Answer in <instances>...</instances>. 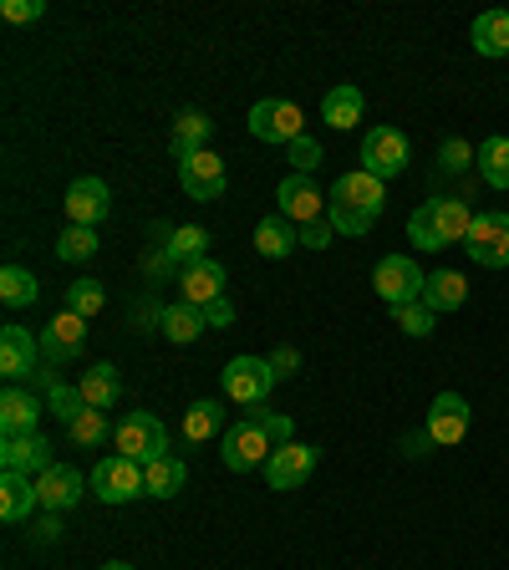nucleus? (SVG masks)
<instances>
[{"label": "nucleus", "mask_w": 509, "mask_h": 570, "mask_svg": "<svg viewBox=\"0 0 509 570\" xmlns=\"http://www.w3.org/2000/svg\"><path fill=\"white\" fill-rule=\"evenodd\" d=\"M51 443L41 433H21V439H6L0 443V469H11V474H47L51 469Z\"/></svg>", "instance_id": "nucleus-18"}, {"label": "nucleus", "mask_w": 509, "mask_h": 570, "mask_svg": "<svg viewBox=\"0 0 509 570\" xmlns=\"http://www.w3.org/2000/svg\"><path fill=\"white\" fill-rule=\"evenodd\" d=\"M428 449H439V443L428 439V428H423V433H413V439H408V459H423Z\"/></svg>", "instance_id": "nucleus-47"}, {"label": "nucleus", "mask_w": 509, "mask_h": 570, "mask_svg": "<svg viewBox=\"0 0 509 570\" xmlns=\"http://www.w3.org/2000/svg\"><path fill=\"white\" fill-rule=\"evenodd\" d=\"M368 112V97L356 92V87H332V92L321 97V122H332L336 132H352Z\"/></svg>", "instance_id": "nucleus-24"}, {"label": "nucleus", "mask_w": 509, "mask_h": 570, "mask_svg": "<svg viewBox=\"0 0 509 570\" xmlns=\"http://www.w3.org/2000/svg\"><path fill=\"white\" fill-rule=\"evenodd\" d=\"M474 148H469V142H463V138H449V142H443V168H449V174H459V168H469V164H474Z\"/></svg>", "instance_id": "nucleus-43"}, {"label": "nucleus", "mask_w": 509, "mask_h": 570, "mask_svg": "<svg viewBox=\"0 0 509 570\" xmlns=\"http://www.w3.org/2000/svg\"><path fill=\"white\" fill-rule=\"evenodd\" d=\"M469 417H474V407H469V397L463 392H439L433 397V407H428V439L439 443V449H449V443H463V433H469Z\"/></svg>", "instance_id": "nucleus-11"}, {"label": "nucleus", "mask_w": 509, "mask_h": 570, "mask_svg": "<svg viewBox=\"0 0 509 570\" xmlns=\"http://www.w3.org/2000/svg\"><path fill=\"white\" fill-rule=\"evenodd\" d=\"M249 417H255V423L265 428V439H271L275 449H281V443H296V423H291L285 413H271V407H255Z\"/></svg>", "instance_id": "nucleus-40"}, {"label": "nucleus", "mask_w": 509, "mask_h": 570, "mask_svg": "<svg viewBox=\"0 0 509 570\" xmlns=\"http://www.w3.org/2000/svg\"><path fill=\"white\" fill-rule=\"evenodd\" d=\"M36 417H41V397H36V392L11 387L6 397H0V433H6V439L36 433Z\"/></svg>", "instance_id": "nucleus-23"}, {"label": "nucleus", "mask_w": 509, "mask_h": 570, "mask_svg": "<svg viewBox=\"0 0 509 570\" xmlns=\"http://www.w3.org/2000/svg\"><path fill=\"white\" fill-rule=\"evenodd\" d=\"M249 132L261 142L291 148L296 138H306V118H301V107L291 102V97H265V102L249 107Z\"/></svg>", "instance_id": "nucleus-3"}, {"label": "nucleus", "mask_w": 509, "mask_h": 570, "mask_svg": "<svg viewBox=\"0 0 509 570\" xmlns=\"http://www.w3.org/2000/svg\"><path fill=\"white\" fill-rule=\"evenodd\" d=\"M285 154H291V168H296V174H306V178L321 168V142L311 138V132H306V138H296V142H291Z\"/></svg>", "instance_id": "nucleus-41"}, {"label": "nucleus", "mask_w": 509, "mask_h": 570, "mask_svg": "<svg viewBox=\"0 0 509 570\" xmlns=\"http://www.w3.org/2000/svg\"><path fill=\"white\" fill-rule=\"evenodd\" d=\"M275 453V443L265 439V428L255 423V417H245V423L225 428V449H219V459H225L229 474H249V469H265V459Z\"/></svg>", "instance_id": "nucleus-7"}, {"label": "nucleus", "mask_w": 509, "mask_h": 570, "mask_svg": "<svg viewBox=\"0 0 509 570\" xmlns=\"http://www.w3.org/2000/svg\"><path fill=\"white\" fill-rule=\"evenodd\" d=\"M184 479H189V469H184L178 453H164V459L143 463V489H148L154 499H174L178 489H184Z\"/></svg>", "instance_id": "nucleus-26"}, {"label": "nucleus", "mask_w": 509, "mask_h": 570, "mask_svg": "<svg viewBox=\"0 0 509 570\" xmlns=\"http://www.w3.org/2000/svg\"><path fill=\"white\" fill-rule=\"evenodd\" d=\"M204 321H209V326H229V321H235V301L229 296L209 301V306H204Z\"/></svg>", "instance_id": "nucleus-46"}, {"label": "nucleus", "mask_w": 509, "mask_h": 570, "mask_svg": "<svg viewBox=\"0 0 509 570\" xmlns=\"http://www.w3.org/2000/svg\"><path fill=\"white\" fill-rule=\"evenodd\" d=\"M112 443H118L123 459H138V463H154L168 453V428L158 423L154 413H128L118 423V433H112Z\"/></svg>", "instance_id": "nucleus-5"}, {"label": "nucleus", "mask_w": 509, "mask_h": 570, "mask_svg": "<svg viewBox=\"0 0 509 570\" xmlns=\"http://www.w3.org/2000/svg\"><path fill=\"white\" fill-rule=\"evenodd\" d=\"M47 407L61 417V423H71V417L87 407V397H82V387H67V382L51 377V382H47Z\"/></svg>", "instance_id": "nucleus-38"}, {"label": "nucleus", "mask_w": 509, "mask_h": 570, "mask_svg": "<svg viewBox=\"0 0 509 570\" xmlns=\"http://www.w3.org/2000/svg\"><path fill=\"white\" fill-rule=\"evenodd\" d=\"M219 382H225V397H235L245 407H261L275 387V372L265 356H235V362H225Z\"/></svg>", "instance_id": "nucleus-4"}, {"label": "nucleus", "mask_w": 509, "mask_h": 570, "mask_svg": "<svg viewBox=\"0 0 509 570\" xmlns=\"http://www.w3.org/2000/svg\"><path fill=\"white\" fill-rule=\"evenodd\" d=\"M474 164H479L489 189H509V138H484Z\"/></svg>", "instance_id": "nucleus-32"}, {"label": "nucleus", "mask_w": 509, "mask_h": 570, "mask_svg": "<svg viewBox=\"0 0 509 570\" xmlns=\"http://www.w3.org/2000/svg\"><path fill=\"white\" fill-rule=\"evenodd\" d=\"M87 484H92V494L102 499V504H128V499L148 494V489H143V463L123 459V453H112V459L97 463Z\"/></svg>", "instance_id": "nucleus-8"}, {"label": "nucleus", "mask_w": 509, "mask_h": 570, "mask_svg": "<svg viewBox=\"0 0 509 570\" xmlns=\"http://www.w3.org/2000/svg\"><path fill=\"white\" fill-rule=\"evenodd\" d=\"M31 510H41V499H36V479L31 474H0V520L6 524H21L31 520Z\"/></svg>", "instance_id": "nucleus-21"}, {"label": "nucleus", "mask_w": 509, "mask_h": 570, "mask_svg": "<svg viewBox=\"0 0 509 570\" xmlns=\"http://www.w3.org/2000/svg\"><path fill=\"white\" fill-rule=\"evenodd\" d=\"M469 225H474V214H469V204L463 199H428L413 209V219H408V239H413L418 249H449V245H463V235H469Z\"/></svg>", "instance_id": "nucleus-2"}, {"label": "nucleus", "mask_w": 509, "mask_h": 570, "mask_svg": "<svg viewBox=\"0 0 509 570\" xmlns=\"http://www.w3.org/2000/svg\"><path fill=\"white\" fill-rule=\"evenodd\" d=\"M214 433H225V403L204 397V403H194L189 413H184V439H189V443H209Z\"/></svg>", "instance_id": "nucleus-31"}, {"label": "nucleus", "mask_w": 509, "mask_h": 570, "mask_svg": "<svg viewBox=\"0 0 509 570\" xmlns=\"http://www.w3.org/2000/svg\"><path fill=\"white\" fill-rule=\"evenodd\" d=\"M178 291L189 306H209V301L225 296V265L219 261H194L178 271Z\"/></svg>", "instance_id": "nucleus-19"}, {"label": "nucleus", "mask_w": 509, "mask_h": 570, "mask_svg": "<svg viewBox=\"0 0 509 570\" xmlns=\"http://www.w3.org/2000/svg\"><path fill=\"white\" fill-rule=\"evenodd\" d=\"M112 214V194H107L102 178H71L67 189V225H82V229H97Z\"/></svg>", "instance_id": "nucleus-13"}, {"label": "nucleus", "mask_w": 509, "mask_h": 570, "mask_svg": "<svg viewBox=\"0 0 509 570\" xmlns=\"http://www.w3.org/2000/svg\"><path fill=\"white\" fill-rule=\"evenodd\" d=\"M469 301V281L459 271H433L423 285V306L428 311H459Z\"/></svg>", "instance_id": "nucleus-28"}, {"label": "nucleus", "mask_w": 509, "mask_h": 570, "mask_svg": "<svg viewBox=\"0 0 509 570\" xmlns=\"http://www.w3.org/2000/svg\"><path fill=\"white\" fill-rule=\"evenodd\" d=\"M77 387H82L87 407H102V413L123 397V377H118V367H112V362H97V367H87Z\"/></svg>", "instance_id": "nucleus-27"}, {"label": "nucleus", "mask_w": 509, "mask_h": 570, "mask_svg": "<svg viewBox=\"0 0 509 570\" xmlns=\"http://www.w3.org/2000/svg\"><path fill=\"white\" fill-rule=\"evenodd\" d=\"M311 474H316V449L311 443H281L265 459V484L271 489H301Z\"/></svg>", "instance_id": "nucleus-14"}, {"label": "nucleus", "mask_w": 509, "mask_h": 570, "mask_svg": "<svg viewBox=\"0 0 509 570\" xmlns=\"http://www.w3.org/2000/svg\"><path fill=\"white\" fill-rule=\"evenodd\" d=\"M332 235H336V229H332V219H316V225H301V245H306V249H326V245H332Z\"/></svg>", "instance_id": "nucleus-44"}, {"label": "nucleus", "mask_w": 509, "mask_h": 570, "mask_svg": "<svg viewBox=\"0 0 509 570\" xmlns=\"http://www.w3.org/2000/svg\"><path fill=\"white\" fill-rule=\"evenodd\" d=\"M102 306H107V291H102V281H71V285H67V311H71V316L92 321Z\"/></svg>", "instance_id": "nucleus-36"}, {"label": "nucleus", "mask_w": 509, "mask_h": 570, "mask_svg": "<svg viewBox=\"0 0 509 570\" xmlns=\"http://www.w3.org/2000/svg\"><path fill=\"white\" fill-rule=\"evenodd\" d=\"M469 36L479 57H509V11H484Z\"/></svg>", "instance_id": "nucleus-30"}, {"label": "nucleus", "mask_w": 509, "mask_h": 570, "mask_svg": "<svg viewBox=\"0 0 509 570\" xmlns=\"http://www.w3.org/2000/svg\"><path fill=\"white\" fill-rule=\"evenodd\" d=\"M87 346V321L71 316V311H61L57 321H47V332H41V356H47L51 367H61V362H71V356Z\"/></svg>", "instance_id": "nucleus-17"}, {"label": "nucleus", "mask_w": 509, "mask_h": 570, "mask_svg": "<svg viewBox=\"0 0 509 570\" xmlns=\"http://www.w3.org/2000/svg\"><path fill=\"white\" fill-rule=\"evenodd\" d=\"M57 530H61V524H57V514H51V520H41V524H36V534H41V540H57Z\"/></svg>", "instance_id": "nucleus-48"}, {"label": "nucleus", "mask_w": 509, "mask_h": 570, "mask_svg": "<svg viewBox=\"0 0 509 570\" xmlns=\"http://www.w3.org/2000/svg\"><path fill=\"white\" fill-rule=\"evenodd\" d=\"M178 184H184V194H189V199H219V194H225V158L219 154H209V148H204V154H194L189 164H178Z\"/></svg>", "instance_id": "nucleus-16"}, {"label": "nucleus", "mask_w": 509, "mask_h": 570, "mask_svg": "<svg viewBox=\"0 0 509 570\" xmlns=\"http://www.w3.org/2000/svg\"><path fill=\"white\" fill-rule=\"evenodd\" d=\"M67 433H71V443H77V449H97V443H107L118 428H107L102 407H82V413L67 423Z\"/></svg>", "instance_id": "nucleus-34"}, {"label": "nucleus", "mask_w": 509, "mask_h": 570, "mask_svg": "<svg viewBox=\"0 0 509 570\" xmlns=\"http://www.w3.org/2000/svg\"><path fill=\"white\" fill-rule=\"evenodd\" d=\"M265 362H271V372H275V382H281V377H291V372H296V362H301V352H296V346H281V352H271V356H265Z\"/></svg>", "instance_id": "nucleus-45"}, {"label": "nucleus", "mask_w": 509, "mask_h": 570, "mask_svg": "<svg viewBox=\"0 0 509 570\" xmlns=\"http://www.w3.org/2000/svg\"><path fill=\"white\" fill-rule=\"evenodd\" d=\"M168 148H174L178 164H189L194 154H204V148H209V118H204V112H184V118L174 122V138H168Z\"/></svg>", "instance_id": "nucleus-29"}, {"label": "nucleus", "mask_w": 509, "mask_h": 570, "mask_svg": "<svg viewBox=\"0 0 509 570\" xmlns=\"http://www.w3.org/2000/svg\"><path fill=\"white\" fill-rule=\"evenodd\" d=\"M372 285H378V296L388 301V306H408V301H423L428 275L418 271L408 255H382L378 271H372Z\"/></svg>", "instance_id": "nucleus-9"}, {"label": "nucleus", "mask_w": 509, "mask_h": 570, "mask_svg": "<svg viewBox=\"0 0 509 570\" xmlns=\"http://www.w3.org/2000/svg\"><path fill=\"white\" fill-rule=\"evenodd\" d=\"M362 168H368L372 178H398L408 168V138L398 128H372L368 138H362Z\"/></svg>", "instance_id": "nucleus-10"}, {"label": "nucleus", "mask_w": 509, "mask_h": 570, "mask_svg": "<svg viewBox=\"0 0 509 570\" xmlns=\"http://www.w3.org/2000/svg\"><path fill=\"white\" fill-rule=\"evenodd\" d=\"M168 255H174L178 265H194V261H209V255H204V249H209V229L204 225H184V229H174V235H168Z\"/></svg>", "instance_id": "nucleus-35"}, {"label": "nucleus", "mask_w": 509, "mask_h": 570, "mask_svg": "<svg viewBox=\"0 0 509 570\" xmlns=\"http://www.w3.org/2000/svg\"><path fill=\"white\" fill-rule=\"evenodd\" d=\"M463 249H469L484 271H505L509 265V214H499V209L474 214V225L463 235Z\"/></svg>", "instance_id": "nucleus-6"}, {"label": "nucleus", "mask_w": 509, "mask_h": 570, "mask_svg": "<svg viewBox=\"0 0 509 570\" xmlns=\"http://www.w3.org/2000/svg\"><path fill=\"white\" fill-rule=\"evenodd\" d=\"M392 321H398L408 336H428L439 326V311H428L423 301H408V306H392Z\"/></svg>", "instance_id": "nucleus-39"}, {"label": "nucleus", "mask_w": 509, "mask_h": 570, "mask_svg": "<svg viewBox=\"0 0 509 570\" xmlns=\"http://www.w3.org/2000/svg\"><path fill=\"white\" fill-rule=\"evenodd\" d=\"M87 494V479L71 469V463H51L47 474L36 479V499H41V510L47 514H67L77 510V499Z\"/></svg>", "instance_id": "nucleus-15"}, {"label": "nucleus", "mask_w": 509, "mask_h": 570, "mask_svg": "<svg viewBox=\"0 0 509 570\" xmlns=\"http://www.w3.org/2000/svg\"><path fill=\"white\" fill-rule=\"evenodd\" d=\"M296 245H301V225H291L281 209L265 214L261 225H255V249H261L265 261H285Z\"/></svg>", "instance_id": "nucleus-22"}, {"label": "nucleus", "mask_w": 509, "mask_h": 570, "mask_svg": "<svg viewBox=\"0 0 509 570\" xmlns=\"http://www.w3.org/2000/svg\"><path fill=\"white\" fill-rule=\"evenodd\" d=\"M102 570H133V566H128V560H112V566H102Z\"/></svg>", "instance_id": "nucleus-49"}, {"label": "nucleus", "mask_w": 509, "mask_h": 570, "mask_svg": "<svg viewBox=\"0 0 509 570\" xmlns=\"http://www.w3.org/2000/svg\"><path fill=\"white\" fill-rule=\"evenodd\" d=\"M57 255H61V261H92V255H97V235H92V229H82V225H67V229H61V239H57Z\"/></svg>", "instance_id": "nucleus-37"}, {"label": "nucleus", "mask_w": 509, "mask_h": 570, "mask_svg": "<svg viewBox=\"0 0 509 570\" xmlns=\"http://www.w3.org/2000/svg\"><path fill=\"white\" fill-rule=\"evenodd\" d=\"M275 199H281V214L291 225H316V219H326V199H321L316 178H306V174H285Z\"/></svg>", "instance_id": "nucleus-12"}, {"label": "nucleus", "mask_w": 509, "mask_h": 570, "mask_svg": "<svg viewBox=\"0 0 509 570\" xmlns=\"http://www.w3.org/2000/svg\"><path fill=\"white\" fill-rule=\"evenodd\" d=\"M0 16H6L11 26L41 21V16H47V0H6V6H0Z\"/></svg>", "instance_id": "nucleus-42"}, {"label": "nucleus", "mask_w": 509, "mask_h": 570, "mask_svg": "<svg viewBox=\"0 0 509 570\" xmlns=\"http://www.w3.org/2000/svg\"><path fill=\"white\" fill-rule=\"evenodd\" d=\"M382 204H388V184L372 178L368 168H356V174H342L326 194V219H332L336 235H368L378 225Z\"/></svg>", "instance_id": "nucleus-1"}, {"label": "nucleus", "mask_w": 509, "mask_h": 570, "mask_svg": "<svg viewBox=\"0 0 509 570\" xmlns=\"http://www.w3.org/2000/svg\"><path fill=\"white\" fill-rule=\"evenodd\" d=\"M36 296H41V285H36L31 271H21V265H6V271H0V301L11 311L36 306Z\"/></svg>", "instance_id": "nucleus-33"}, {"label": "nucleus", "mask_w": 509, "mask_h": 570, "mask_svg": "<svg viewBox=\"0 0 509 570\" xmlns=\"http://www.w3.org/2000/svg\"><path fill=\"white\" fill-rule=\"evenodd\" d=\"M41 362V336H31L26 326H6L0 332V372L6 377H26Z\"/></svg>", "instance_id": "nucleus-20"}, {"label": "nucleus", "mask_w": 509, "mask_h": 570, "mask_svg": "<svg viewBox=\"0 0 509 570\" xmlns=\"http://www.w3.org/2000/svg\"><path fill=\"white\" fill-rule=\"evenodd\" d=\"M158 326H164V336L168 342H178V346H189L194 336L209 326L204 321V306H189V301H174V306H164L158 311Z\"/></svg>", "instance_id": "nucleus-25"}]
</instances>
